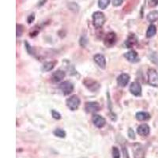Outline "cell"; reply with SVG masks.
<instances>
[{"mask_svg":"<svg viewBox=\"0 0 158 158\" xmlns=\"http://www.w3.org/2000/svg\"><path fill=\"white\" fill-rule=\"evenodd\" d=\"M105 21H106V18L104 13L101 11H97L93 14V24L94 27L97 29L102 28L103 25L105 23Z\"/></svg>","mask_w":158,"mask_h":158,"instance_id":"6da1fadb","label":"cell"},{"mask_svg":"<svg viewBox=\"0 0 158 158\" xmlns=\"http://www.w3.org/2000/svg\"><path fill=\"white\" fill-rule=\"evenodd\" d=\"M148 83L150 85L158 87V73L155 69L150 68L147 71Z\"/></svg>","mask_w":158,"mask_h":158,"instance_id":"7a4b0ae2","label":"cell"},{"mask_svg":"<svg viewBox=\"0 0 158 158\" xmlns=\"http://www.w3.org/2000/svg\"><path fill=\"white\" fill-rule=\"evenodd\" d=\"M80 102L81 101H80V99L78 98V97L76 95H73L67 99L66 104H67V106L68 107L69 109H70L71 111H75L78 108Z\"/></svg>","mask_w":158,"mask_h":158,"instance_id":"3957f363","label":"cell"},{"mask_svg":"<svg viewBox=\"0 0 158 158\" xmlns=\"http://www.w3.org/2000/svg\"><path fill=\"white\" fill-rule=\"evenodd\" d=\"M59 89L61 90V92L63 94V95L67 96L70 95L71 94L72 92L74 91V85L72 84L70 81H63V83L60 84L59 85Z\"/></svg>","mask_w":158,"mask_h":158,"instance_id":"277c9868","label":"cell"},{"mask_svg":"<svg viewBox=\"0 0 158 158\" xmlns=\"http://www.w3.org/2000/svg\"><path fill=\"white\" fill-rule=\"evenodd\" d=\"M83 84L91 92H96L100 89V84L97 81H94L93 79L86 78L83 81Z\"/></svg>","mask_w":158,"mask_h":158,"instance_id":"5b68a950","label":"cell"},{"mask_svg":"<svg viewBox=\"0 0 158 158\" xmlns=\"http://www.w3.org/2000/svg\"><path fill=\"white\" fill-rule=\"evenodd\" d=\"M100 109H101L100 104H99V103L95 102V101L87 102L85 105V110L89 113H96V112L100 111Z\"/></svg>","mask_w":158,"mask_h":158,"instance_id":"8992f818","label":"cell"},{"mask_svg":"<svg viewBox=\"0 0 158 158\" xmlns=\"http://www.w3.org/2000/svg\"><path fill=\"white\" fill-rule=\"evenodd\" d=\"M104 42L105 46L108 48H111L115 45V42H116V35L115 32H108L104 37Z\"/></svg>","mask_w":158,"mask_h":158,"instance_id":"52a82bcc","label":"cell"},{"mask_svg":"<svg viewBox=\"0 0 158 158\" xmlns=\"http://www.w3.org/2000/svg\"><path fill=\"white\" fill-rule=\"evenodd\" d=\"M130 91L133 95L139 97L142 95V86L139 83L135 81V82L131 83L130 85Z\"/></svg>","mask_w":158,"mask_h":158,"instance_id":"ba28073f","label":"cell"},{"mask_svg":"<svg viewBox=\"0 0 158 158\" xmlns=\"http://www.w3.org/2000/svg\"><path fill=\"white\" fill-rule=\"evenodd\" d=\"M93 123H94L95 127H97V128H102L106 124V120L101 115H94L93 116Z\"/></svg>","mask_w":158,"mask_h":158,"instance_id":"9c48e42d","label":"cell"},{"mask_svg":"<svg viewBox=\"0 0 158 158\" xmlns=\"http://www.w3.org/2000/svg\"><path fill=\"white\" fill-rule=\"evenodd\" d=\"M94 62L99 66L101 69H105L106 67V59L103 55L97 54L94 56Z\"/></svg>","mask_w":158,"mask_h":158,"instance_id":"30bf717a","label":"cell"},{"mask_svg":"<svg viewBox=\"0 0 158 158\" xmlns=\"http://www.w3.org/2000/svg\"><path fill=\"white\" fill-rule=\"evenodd\" d=\"M130 81V76L127 74H121L117 77V83L119 86L125 87Z\"/></svg>","mask_w":158,"mask_h":158,"instance_id":"8fae6325","label":"cell"},{"mask_svg":"<svg viewBox=\"0 0 158 158\" xmlns=\"http://www.w3.org/2000/svg\"><path fill=\"white\" fill-rule=\"evenodd\" d=\"M137 132L140 136L147 137L149 135V132H150V128H149L147 124H141L137 129Z\"/></svg>","mask_w":158,"mask_h":158,"instance_id":"7c38bea8","label":"cell"},{"mask_svg":"<svg viewBox=\"0 0 158 158\" xmlns=\"http://www.w3.org/2000/svg\"><path fill=\"white\" fill-rule=\"evenodd\" d=\"M66 76V73H65L63 70H59L55 71L52 75V81L54 82H60L61 81H63V78Z\"/></svg>","mask_w":158,"mask_h":158,"instance_id":"4fadbf2b","label":"cell"},{"mask_svg":"<svg viewBox=\"0 0 158 158\" xmlns=\"http://www.w3.org/2000/svg\"><path fill=\"white\" fill-rule=\"evenodd\" d=\"M124 57L126 58L128 61L131 62V63H136V62H138L139 60L138 57V53L135 50L129 51L128 52L125 53L124 54Z\"/></svg>","mask_w":158,"mask_h":158,"instance_id":"5bb4252c","label":"cell"},{"mask_svg":"<svg viewBox=\"0 0 158 158\" xmlns=\"http://www.w3.org/2000/svg\"><path fill=\"white\" fill-rule=\"evenodd\" d=\"M145 151L141 145H135L134 148V156L135 158H145Z\"/></svg>","mask_w":158,"mask_h":158,"instance_id":"9a60e30c","label":"cell"},{"mask_svg":"<svg viewBox=\"0 0 158 158\" xmlns=\"http://www.w3.org/2000/svg\"><path fill=\"white\" fill-rule=\"evenodd\" d=\"M137 41H138V39H137L136 36L135 34H131L129 36H128L127 39L125 41V46H126L127 48H131L133 46H135L137 44Z\"/></svg>","mask_w":158,"mask_h":158,"instance_id":"2e32d148","label":"cell"},{"mask_svg":"<svg viewBox=\"0 0 158 158\" xmlns=\"http://www.w3.org/2000/svg\"><path fill=\"white\" fill-rule=\"evenodd\" d=\"M146 18H147L148 22H151V23L156 22L158 20V11L153 10L149 12L146 16Z\"/></svg>","mask_w":158,"mask_h":158,"instance_id":"e0dca14e","label":"cell"},{"mask_svg":"<svg viewBox=\"0 0 158 158\" xmlns=\"http://www.w3.org/2000/svg\"><path fill=\"white\" fill-rule=\"evenodd\" d=\"M136 118L138 121H146L150 118V115L148 112L140 111L136 114Z\"/></svg>","mask_w":158,"mask_h":158,"instance_id":"ac0fdd59","label":"cell"},{"mask_svg":"<svg viewBox=\"0 0 158 158\" xmlns=\"http://www.w3.org/2000/svg\"><path fill=\"white\" fill-rule=\"evenodd\" d=\"M156 33V27L154 25H150L148 28L147 31H146V37L151 38L153 37L155 34Z\"/></svg>","mask_w":158,"mask_h":158,"instance_id":"d6986e66","label":"cell"},{"mask_svg":"<svg viewBox=\"0 0 158 158\" xmlns=\"http://www.w3.org/2000/svg\"><path fill=\"white\" fill-rule=\"evenodd\" d=\"M56 62H48V63H45L43 65V67H42V70L44 71H51L52 69L55 67V65H56Z\"/></svg>","mask_w":158,"mask_h":158,"instance_id":"ffe728a7","label":"cell"},{"mask_svg":"<svg viewBox=\"0 0 158 158\" xmlns=\"http://www.w3.org/2000/svg\"><path fill=\"white\" fill-rule=\"evenodd\" d=\"M111 0H98V6L100 9L105 10L110 4Z\"/></svg>","mask_w":158,"mask_h":158,"instance_id":"44dd1931","label":"cell"},{"mask_svg":"<svg viewBox=\"0 0 158 158\" xmlns=\"http://www.w3.org/2000/svg\"><path fill=\"white\" fill-rule=\"evenodd\" d=\"M53 134L55 135V136L59 137V138H65V137H66V135H67V134H66L65 131H63V130H62V129L55 130L54 132H53Z\"/></svg>","mask_w":158,"mask_h":158,"instance_id":"7402d4cb","label":"cell"},{"mask_svg":"<svg viewBox=\"0 0 158 158\" xmlns=\"http://www.w3.org/2000/svg\"><path fill=\"white\" fill-rule=\"evenodd\" d=\"M112 158H120V152L115 146L112 147Z\"/></svg>","mask_w":158,"mask_h":158,"instance_id":"603a6c76","label":"cell"},{"mask_svg":"<svg viewBox=\"0 0 158 158\" xmlns=\"http://www.w3.org/2000/svg\"><path fill=\"white\" fill-rule=\"evenodd\" d=\"M52 115L55 119H57V120L61 118V115L57 111H56V110H52Z\"/></svg>","mask_w":158,"mask_h":158,"instance_id":"cb8c5ba5","label":"cell"},{"mask_svg":"<svg viewBox=\"0 0 158 158\" xmlns=\"http://www.w3.org/2000/svg\"><path fill=\"white\" fill-rule=\"evenodd\" d=\"M80 45H81V47L82 48H85V46H86L87 43H88V40L86 39V37L85 36H81V39H80Z\"/></svg>","mask_w":158,"mask_h":158,"instance_id":"d4e9b609","label":"cell"},{"mask_svg":"<svg viewBox=\"0 0 158 158\" xmlns=\"http://www.w3.org/2000/svg\"><path fill=\"white\" fill-rule=\"evenodd\" d=\"M23 32V26L22 25H17V36H21Z\"/></svg>","mask_w":158,"mask_h":158,"instance_id":"484cf974","label":"cell"},{"mask_svg":"<svg viewBox=\"0 0 158 158\" xmlns=\"http://www.w3.org/2000/svg\"><path fill=\"white\" fill-rule=\"evenodd\" d=\"M149 7H156L158 5V0H148Z\"/></svg>","mask_w":158,"mask_h":158,"instance_id":"4316f807","label":"cell"},{"mask_svg":"<svg viewBox=\"0 0 158 158\" xmlns=\"http://www.w3.org/2000/svg\"><path fill=\"white\" fill-rule=\"evenodd\" d=\"M25 48H26V50H27V52H29V54L33 55V51H32V48L31 47L30 45H29V44L28 43L27 41H25Z\"/></svg>","mask_w":158,"mask_h":158,"instance_id":"83f0119b","label":"cell"},{"mask_svg":"<svg viewBox=\"0 0 158 158\" xmlns=\"http://www.w3.org/2000/svg\"><path fill=\"white\" fill-rule=\"evenodd\" d=\"M128 136H129V138H131V139H133V140H135V131L131 129V128H130V129L128 130Z\"/></svg>","mask_w":158,"mask_h":158,"instance_id":"f1b7e54d","label":"cell"},{"mask_svg":"<svg viewBox=\"0 0 158 158\" xmlns=\"http://www.w3.org/2000/svg\"><path fill=\"white\" fill-rule=\"evenodd\" d=\"M123 2V0H112V5L115 6V7L122 5Z\"/></svg>","mask_w":158,"mask_h":158,"instance_id":"f546056e","label":"cell"},{"mask_svg":"<svg viewBox=\"0 0 158 158\" xmlns=\"http://www.w3.org/2000/svg\"><path fill=\"white\" fill-rule=\"evenodd\" d=\"M34 20H35V15L33 14V13H32V14H31V15L28 17L27 22L29 24H31L32 22H33V21H34Z\"/></svg>","mask_w":158,"mask_h":158,"instance_id":"4dcf8cb0","label":"cell"},{"mask_svg":"<svg viewBox=\"0 0 158 158\" xmlns=\"http://www.w3.org/2000/svg\"><path fill=\"white\" fill-rule=\"evenodd\" d=\"M46 1H47V0H40V1L39 2V4H38V5H39V6L44 5V2H46Z\"/></svg>","mask_w":158,"mask_h":158,"instance_id":"1f68e13d","label":"cell"}]
</instances>
